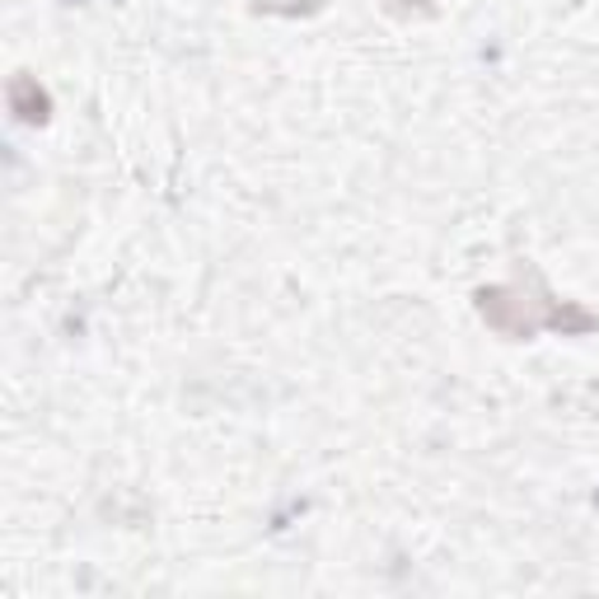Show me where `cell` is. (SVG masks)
Here are the masks:
<instances>
[{
  "label": "cell",
  "mask_w": 599,
  "mask_h": 599,
  "mask_svg": "<svg viewBox=\"0 0 599 599\" xmlns=\"http://www.w3.org/2000/svg\"><path fill=\"white\" fill-rule=\"evenodd\" d=\"M10 108H14V113L24 118V122H48V94H42L29 76H19V80L10 84Z\"/></svg>",
  "instance_id": "1"
},
{
  "label": "cell",
  "mask_w": 599,
  "mask_h": 599,
  "mask_svg": "<svg viewBox=\"0 0 599 599\" xmlns=\"http://www.w3.org/2000/svg\"><path fill=\"white\" fill-rule=\"evenodd\" d=\"M323 0H258V10H281V14H300V10H319Z\"/></svg>",
  "instance_id": "2"
}]
</instances>
